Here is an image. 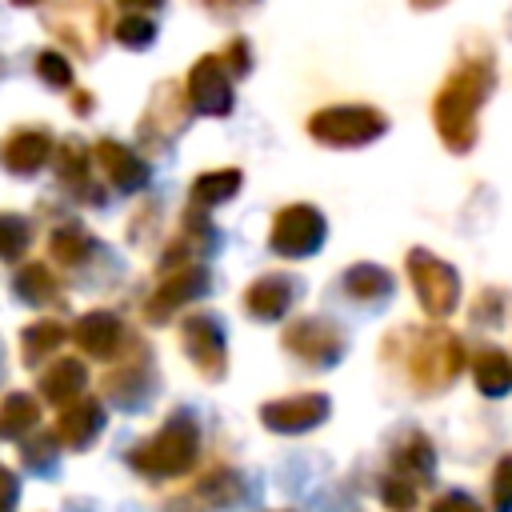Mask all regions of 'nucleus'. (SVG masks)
<instances>
[{
    "mask_svg": "<svg viewBox=\"0 0 512 512\" xmlns=\"http://www.w3.org/2000/svg\"><path fill=\"white\" fill-rule=\"evenodd\" d=\"M208 8H224V4H232V0H204Z\"/></svg>",
    "mask_w": 512,
    "mask_h": 512,
    "instance_id": "6e6552de",
    "label": "nucleus"
},
{
    "mask_svg": "<svg viewBox=\"0 0 512 512\" xmlns=\"http://www.w3.org/2000/svg\"><path fill=\"white\" fill-rule=\"evenodd\" d=\"M408 4H412V8H440L444 0H408Z\"/></svg>",
    "mask_w": 512,
    "mask_h": 512,
    "instance_id": "0eeeda50",
    "label": "nucleus"
},
{
    "mask_svg": "<svg viewBox=\"0 0 512 512\" xmlns=\"http://www.w3.org/2000/svg\"><path fill=\"white\" fill-rule=\"evenodd\" d=\"M152 20L148 16H124L120 24H116V36L124 40V44H148L152 40Z\"/></svg>",
    "mask_w": 512,
    "mask_h": 512,
    "instance_id": "20e7f679",
    "label": "nucleus"
},
{
    "mask_svg": "<svg viewBox=\"0 0 512 512\" xmlns=\"http://www.w3.org/2000/svg\"><path fill=\"white\" fill-rule=\"evenodd\" d=\"M484 80H488V72L480 76V68L476 64H468L464 72H456L452 80H448V88L440 92V100H436V120H440V128H444V136L452 132H464L468 128V116H472V104H476V96L484 92Z\"/></svg>",
    "mask_w": 512,
    "mask_h": 512,
    "instance_id": "f257e3e1",
    "label": "nucleus"
},
{
    "mask_svg": "<svg viewBox=\"0 0 512 512\" xmlns=\"http://www.w3.org/2000/svg\"><path fill=\"white\" fill-rule=\"evenodd\" d=\"M192 92L204 108H228V84L220 76V60L216 56H204L192 72Z\"/></svg>",
    "mask_w": 512,
    "mask_h": 512,
    "instance_id": "7ed1b4c3",
    "label": "nucleus"
},
{
    "mask_svg": "<svg viewBox=\"0 0 512 512\" xmlns=\"http://www.w3.org/2000/svg\"><path fill=\"white\" fill-rule=\"evenodd\" d=\"M124 8H160L164 0H120Z\"/></svg>",
    "mask_w": 512,
    "mask_h": 512,
    "instance_id": "423d86ee",
    "label": "nucleus"
},
{
    "mask_svg": "<svg viewBox=\"0 0 512 512\" xmlns=\"http://www.w3.org/2000/svg\"><path fill=\"white\" fill-rule=\"evenodd\" d=\"M40 72H44V76H56V84L68 80V68H64V60H60L56 52H44V56H40Z\"/></svg>",
    "mask_w": 512,
    "mask_h": 512,
    "instance_id": "39448f33",
    "label": "nucleus"
},
{
    "mask_svg": "<svg viewBox=\"0 0 512 512\" xmlns=\"http://www.w3.org/2000/svg\"><path fill=\"white\" fill-rule=\"evenodd\" d=\"M376 128H380V120L368 108H332L312 120V132H320V136H368Z\"/></svg>",
    "mask_w": 512,
    "mask_h": 512,
    "instance_id": "f03ea898",
    "label": "nucleus"
},
{
    "mask_svg": "<svg viewBox=\"0 0 512 512\" xmlns=\"http://www.w3.org/2000/svg\"><path fill=\"white\" fill-rule=\"evenodd\" d=\"M16 4H36V0H16Z\"/></svg>",
    "mask_w": 512,
    "mask_h": 512,
    "instance_id": "1a4fd4ad",
    "label": "nucleus"
}]
</instances>
